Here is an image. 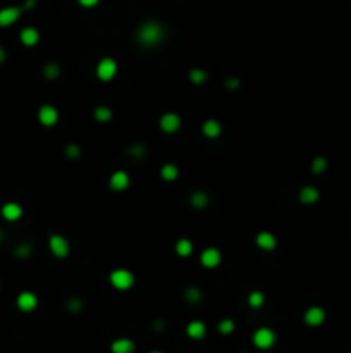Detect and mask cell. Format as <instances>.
Masks as SVG:
<instances>
[{
  "label": "cell",
  "mask_w": 351,
  "mask_h": 353,
  "mask_svg": "<svg viewBox=\"0 0 351 353\" xmlns=\"http://www.w3.org/2000/svg\"><path fill=\"white\" fill-rule=\"evenodd\" d=\"M165 28L157 21H145L136 30V40L143 47H157L164 42Z\"/></svg>",
  "instance_id": "6da1fadb"
},
{
  "label": "cell",
  "mask_w": 351,
  "mask_h": 353,
  "mask_svg": "<svg viewBox=\"0 0 351 353\" xmlns=\"http://www.w3.org/2000/svg\"><path fill=\"white\" fill-rule=\"evenodd\" d=\"M108 281H110L112 288L117 291H128L135 286V274H133L129 269L119 267L114 269V271L108 274Z\"/></svg>",
  "instance_id": "7a4b0ae2"
},
{
  "label": "cell",
  "mask_w": 351,
  "mask_h": 353,
  "mask_svg": "<svg viewBox=\"0 0 351 353\" xmlns=\"http://www.w3.org/2000/svg\"><path fill=\"white\" fill-rule=\"evenodd\" d=\"M276 339H277V336H276V331L274 329H270V327H258L255 332H253V336H252V341H253V344H255V348H258V350H270V348L276 344Z\"/></svg>",
  "instance_id": "3957f363"
},
{
  "label": "cell",
  "mask_w": 351,
  "mask_h": 353,
  "mask_svg": "<svg viewBox=\"0 0 351 353\" xmlns=\"http://www.w3.org/2000/svg\"><path fill=\"white\" fill-rule=\"evenodd\" d=\"M117 71H119V66H117L115 59L112 57H102L96 64V69H95V74L100 81L107 83V81H112V79L117 76Z\"/></svg>",
  "instance_id": "277c9868"
},
{
  "label": "cell",
  "mask_w": 351,
  "mask_h": 353,
  "mask_svg": "<svg viewBox=\"0 0 351 353\" xmlns=\"http://www.w3.org/2000/svg\"><path fill=\"white\" fill-rule=\"evenodd\" d=\"M48 250H50V254L54 255L55 259L62 260V259H67V257H69L71 245L64 236L50 234L48 236Z\"/></svg>",
  "instance_id": "5b68a950"
},
{
  "label": "cell",
  "mask_w": 351,
  "mask_h": 353,
  "mask_svg": "<svg viewBox=\"0 0 351 353\" xmlns=\"http://www.w3.org/2000/svg\"><path fill=\"white\" fill-rule=\"evenodd\" d=\"M36 117H38V123L42 124V126L54 128L55 124L59 123L60 114H59L57 107L50 105V103H43V105L38 109V114H36Z\"/></svg>",
  "instance_id": "8992f818"
},
{
  "label": "cell",
  "mask_w": 351,
  "mask_h": 353,
  "mask_svg": "<svg viewBox=\"0 0 351 353\" xmlns=\"http://www.w3.org/2000/svg\"><path fill=\"white\" fill-rule=\"evenodd\" d=\"M181 115L176 114V112H165V114L160 115L159 119V128L164 131L165 135H174L181 130Z\"/></svg>",
  "instance_id": "52a82bcc"
},
{
  "label": "cell",
  "mask_w": 351,
  "mask_h": 353,
  "mask_svg": "<svg viewBox=\"0 0 351 353\" xmlns=\"http://www.w3.org/2000/svg\"><path fill=\"white\" fill-rule=\"evenodd\" d=\"M220 262H222V254H220V250L215 247L205 248L200 254V264L205 269H215L220 266Z\"/></svg>",
  "instance_id": "ba28073f"
},
{
  "label": "cell",
  "mask_w": 351,
  "mask_h": 353,
  "mask_svg": "<svg viewBox=\"0 0 351 353\" xmlns=\"http://www.w3.org/2000/svg\"><path fill=\"white\" fill-rule=\"evenodd\" d=\"M131 184V178L126 171H114L108 178V188L115 193H121V191H126Z\"/></svg>",
  "instance_id": "9c48e42d"
},
{
  "label": "cell",
  "mask_w": 351,
  "mask_h": 353,
  "mask_svg": "<svg viewBox=\"0 0 351 353\" xmlns=\"http://www.w3.org/2000/svg\"><path fill=\"white\" fill-rule=\"evenodd\" d=\"M16 305L24 314H30L38 307V296L33 291H21L18 295V298H16Z\"/></svg>",
  "instance_id": "30bf717a"
},
{
  "label": "cell",
  "mask_w": 351,
  "mask_h": 353,
  "mask_svg": "<svg viewBox=\"0 0 351 353\" xmlns=\"http://www.w3.org/2000/svg\"><path fill=\"white\" fill-rule=\"evenodd\" d=\"M23 7H16V6H9V7H2L0 9V28H9L12 25L19 21L23 14Z\"/></svg>",
  "instance_id": "8fae6325"
},
{
  "label": "cell",
  "mask_w": 351,
  "mask_h": 353,
  "mask_svg": "<svg viewBox=\"0 0 351 353\" xmlns=\"http://www.w3.org/2000/svg\"><path fill=\"white\" fill-rule=\"evenodd\" d=\"M303 320H305L306 326H310V327L322 326V324L325 322V310L322 307H317V305H313V307H310V308H306V310H305Z\"/></svg>",
  "instance_id": "7c38bea8"
},
{
  "label": "cell",
  "mask_w": 351,
  "mask_h": 353,
  "mask_svg": "<svg viewBox=\"0 0 351 353\" xmlns=\"http://www.w3.org/2000/svg\"><path fill=\"white\" fill-rule=\"evenodd\" d=\"M0 214H2L4 220H7V222H18L23 217L24 208L18 202H7L0 208Z\"/></svg>",
  "instance_id": "4fadbf2b"
},
{
  "label": "cell",
  "mask_w": 351,
  "mask_h": 353,
  "mask_svg": "<svg viewBox=\"0 0 351 353\" xmlns=\"http://www.w3.org/2000/svg\"><path fill=\"white\" fill-rule=\"evenodd\" d=\"M255 245L264 252H272L277 247V238L269 231H260L255 236Z\"/></svg>",
  "instance_id": "5bb4252c"
},
{
  "label": "cell",
  "mask_w": 351,
  "mask_h": 353,
  "mask_svg": "<svg viewBox=\"0 0 351 353\" xmlns=\"http://www.w3.org/2000/svg\"><path fill=\"white\" fill-rule=\"evenodd\" d=\"M201 133L208 140H217L222 135V124L217 121V119H207V121L201 124Z\"/></svg>",
  "instance_id": "9a60e30c"
},
{
  "label": "cell",
  "mask_w": 351,
  "mask_h": 353,
  "mask_svg": "<svg viewBox=\"0 0 351 353\" xmlns=\"http://www.w3.org/2000/svg\"><path fill=\"white\" fill-rule=\"evenodd\" d=\"M298 198H300V202L303 203V205H313V203H317L318 200H320V191H318L315 186L306 184V186H303L300 190Z\"/></svg>",
  "instance_id": "2e32d148"
},
{
  "label": "cell",
  "mask_w": 351,
  "mask_h": 353,
  "mask_svg": "<svg viewBox=\"0 0 351 353\" xmlns=\"http://www.w3.org/2000/svg\"><path fill=\"white\" fill-rule=\"evenodd\" d=\"M186 334H188V338L200 341L207 336V326H205L203 320H191L186 326Z\"/></svg>",
  "instance_id": "e0dca14e"
},
{
  "label": "cell",
  "mask_w": 351,
  "mask_h": 353,
  "mask_svg": "<svg viewBox=\"0 0 351 353\" xmlns=\"http://www.w3.org/2000/svg\"><path fill=\"white\" fill-rule=\"evenodd\" d=\"M19 42L23 43L24 47H35L38 45L40 42V31L36 28H23L21 33H19Z\"/></svg>",
  "instance_id": "ac0fdd59"
},
{
  "label": "cell",
  "mask_w": 351,
  "mask_h": 353,
  "mask_svg": "<svg viewBox=\"0 0 351 353\" xmlns=\"http://www.w3.org/2000/svg\"><path fill=\"white\" fill-rule=\"evenodd\" d=\"M135 350H136L135 341L129 338H117L112 341V344H110L112 353H133Z\"/></svg>",
  "instance_id": "d6986e66"
},
{
  "label": "cell",
  "mask_w": 351,
  "mask_h": 353,
  "mask_svg": "<svg viewBox=\"0 0 351 353\" xmlns=\"http://www.w3.org/2000/svg\"><path fill=\"white\" fill-rule=\"evenodd\" d=\"M174 252H176V255L181 257V259H186V257L193 254V242L188 238H179L174 243Z\"/></svg>",
  "instance_id": "ffe728a7"
},
{
  "label": "cell",
  "mask_w": 351,
  "mask_h": 353,
  "mask_svg": "<svg viewBox=\"0 0 351 353\" xmlns=\"http://www.w3.org/2000/svg\"><path fill=\"white\" fill-rule=\"evenodd\" d=\"M160 178H162L164 181H167V183L176 181V179L179 178V167H177L176 164H172V162L164 164V166L160 167Z\"/></svg>",
  "instance_id": "44dd1931"
},
{
  "label": "cell",
  "mask_w": 351,
  "mask_h": 353,
  "mask_svg": "<svg viewBox=\"0 0 351 353\" xmlns=\"http://www.w3.org/2000/svg\"><path fill=\"white\" fill-rule=\"evenodd\" d=\"M93 117L100 124H107L112 121L114 112H112V109L108 105H98V107H95V110H93Z\"/></svg>",
  "instance_id": "7402d4cb"
},
{
  "label": "cell",
  "mask_w": 351,
  "mask_h": 353,
  "mask_svg": "<svg viewBox=\"0 0 351 353\" xmlns=\"http://www.w3.org/2000/svg\"><path fill=\"white\" fill-rule=\"evenodd\" d=\"M189 203H191V207L193 208H198V210H201V208H205L208 205V195L205 193V191H193L191 196H189Z\"/></svg>",
  "instance_id": "603a6c76"
},
{
  "label": "cell",
  "mask_w": 351,
  "mask_h": 353,
  "mask_svg": "<svg viewBox=\"0 0 351 353\" xmlns=\"http://www.w3.org/2000/svg\"><path fill=\"white\" fill-rule=\"evenodd\" d=\"M201 298H203V295H201L200 288L196 286H189L184 290V300H186L188 303L191 305H198L201 302Z\"/></svg>",
  "instance_id": "cb8c5ba5"
},
{
  "label": "cell",
  "mask_w": 351,
  "mask_h": 353,
  "mask_svg": "<svg viewBox=\"0 0 351 353\" xmlns=\"http://www.w3.org/2000/svg\"><path fill=\"white\" fill-rule=\"evenodd\" d=\"M188 78L193 85H203V83L208 79V74H207V71L200 69V67H195V69H191L188 73Z\"/></svg>",
  "instance_id": "d4e9b609"
},
{
  "label": "cell",
  "mask_w": 351,
  "mask_h": 353,
  "mask_svg": "<svg viewBox=\"0 0 351 353\" xmlns=\"http://www.w3.org/2000/svg\"><path fill=\"white\" fill-rule=\"evenodd\" d=\"M264 303H265V295L262 291L255 290V291H252L248 295V305L252 308H260Z\"/></svg>",
  "instance_id": "484cf974"
},
{
  "label": "cell",
  "mask_w": 351,
  "mask_h": 353,
  "mask_svg": "<svg viewBox=\"0 0 351 353\" xmlns=\"http://www.w3.org/2000/svg\"><path fill=\"white\" fill-rule=\"evenodd\" d=\"M31 254H33V248H31L30 243H21V245H18V247H16V250H14V255L18 257L19 260L30 259Z\"/></svg>",
  "instance_id": "4316f807"
},
{
  "label": "cell",
  "mask_w": 351,
  "mask_h": 353,
  "mask_svg": "<svg viewBox=\"0 0 351 353\" xmlns=\"http://www.w3.org/2000/svg\"><path fill=\"white\" fill-rule=\"evenodd\" d=\"M310 169H312L313 174H322L325 169H327V159L325 157H315L310 164Z\"/></svg>",
  "instance_id": "83f0119b"
},
{
  "label": "cell",
  "mask_w": 351,
  "mask_h": 353,
  "mask_svg": "<svg viewBox=\"0 0 351 353\" xmlns=\"http://www.w3.org/2000/svg\"><path fill=\"white\" fill-rule=\"evenodd\" d=\"M60 74V69L59 66L55 62H48L45 67H43V76H45L47 79H50V81H54V79H57Z\"/></svg>",
  "instance_id": "f1b7e54d"
},
{
  "label": "cell",
  "mask_w": 351,
  "mask_h": 353,
  "mask_svg": "<svg viewBox=\"0 0 351 353\" xmlns=\"http://www.w3.org/2000/svg\"><path fill=\"white\" fill-rule=\"evenodd\" d=\"M217 329H219L220 334L227 336V334H232V332H234V329H236V324H234L232 319H222L219 322V326H217Z\"/></svg>",
  "instance_id": "f546056e"
},
{
  "label": "cell",
  "mask_w": 351,
  "mask_h": 353,
  "mask_svg": "<svg viewBox=\"0 0 351 353\" xmlns=\"http://www.w3.org/2000/svg\"><path fill=\"white\" fill-rule=\"evenodd\" d=\"M64 154H66V157H69V159H78L79 155H81V148H79L78 145H74V143H71V145H66Z\"/></svg>",
  "instance_id": "4dcf8cb0"
},
{
  "label": "cell",
  "mask_w": 351,
  "mask_h": 353,
  "mask_svg": "<svg viewBox=\"0 0 351 353\" xmlns=\"http://www.w3.org/2000/svg\"><path fill=\"white\" fill-rule=\"evenodd\" d=\"M67 310L71 312V314H79V310L83 308V303H81V300L79 298H71V300H67Z\"/></svg>",
  "instance_id": "1f68e13d"
},
{
  "label": "cell",
  "mask_w": 351,
  "mask_h": 353,
  "mask_svg": "<svg viewBox=\"0 0 351 353\" xmlns=\"http://www.w3.org/2000/svg\"><path fill=\"white\" fill-rule=\"evenodd\" d=\"M129 154H131L135 159H141V157H145V154H147V148H145L143 145H140V143H136V145L129 147Z\"/></svg>",
  "instance_id": "d6a6232c"
},
{
  "label": "cell",
  "mask_w": 351,
  "mask_h": 353,
  "mask_svg": "<svg viewBox=\"0 0 351 353\" xmlns=\"http://www.w3.org/2000/svg\"><path fill=\"white\" fill-rule=\"evenodd\" d=\"M225 88H227V90H236V88H240V79L227 78L225 79Z\"/></svg>",
  "instance_id": "836d02e7"
},
{
  "label": "cell",
  "mask_w": 351,
  "mask_h": 353,
  "mask_svg": "<svg viewBox=\"0 0 351 353\" xmlns=\"http://www.w3.org/2000/svg\"><path fill=\"white\" fill-rule=\"evenodd\" d=\"M98 2H100V0H78V4L81 7H84V9H91V7H96V6H98Z\"/></svg>",
  "instance_id": "e575fe53"
},
{
  "label": "cell",
  "mask_w": 351,
  "mask_h": 353,
  "mask_svg": "<svg viewBox=\"0 0 351 353\" xmlns=\"http://www.w3.org/2000/svg\"><path fill=\"white\" fill-rule=\"evenodd\" d=\"M35 6H36V0H26V2H24V6H23V9H24V11L33 9Z\"/></svg>",
  "instance_id": "d590c367"
},
{
  "label": "cell",
  "mask_w": 351,
  "mask_h": 353,
  "mask_svg": "<svg viewBox=\"0 0 351 353\" xmlns=\"http://www.w3.org/2000/svg\"><path fill=\"white\" fill-rule=\"evenodd\" d=\"M6 59H7V52H6V49H4L2 45H0V64H4Z\"/></svg>",
  "instance_id": "8d00e7d4"
},
{
  "label": "cell",
  "mask_w": 351,
  "mask_h": 353,
  "mask_svg": "<svg viewBox=\"0 0 351 353\" xmlns=\"http://www.w3.org/2000/svg\"><path fill=\"white\" fill-rule=\"evenodd\" d=\"M2 240H4V231L0 229V243H2Z\"/></svg>",
  "instance_id": "74e56055"
},
{
  "label": "cell",
  "mask_w": 351,
  "mask_h": 353,
  "mask_svg": "<svg viewBox=\"0 0 351 353\" xmlns=\"http://www.w3.org/2000/svg\"><path fill=\"white\" fill-rule=\"evenodd\" d=\"M150 353H162V351H159V350H152Z\"/></svg>",
  "instance_id": "f35d334b"
},
{
  "label": "cell",
  "mask_w": 351,
  "mask_h": 353,
  "mask_svg": "<svg viewBox=\"0 0 351 353\" xmlns=\"http://www.w3.org/2000/svg\"><path fill=\"white\" fill-rule=\"evenodd\" d=\"M0 288H2V281H0Z\"/></svg>",
  "instance_id": "ab89813d"
}]
</instances>
